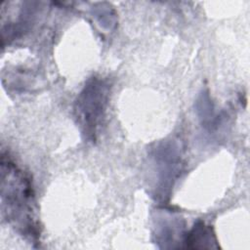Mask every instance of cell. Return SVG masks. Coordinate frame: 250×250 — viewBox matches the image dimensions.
I'll list each match as a JSON object with an SVG mask.
<instances>
[{
	"label": "cell",
	"mask_w": 250,
	"mask_h": 250,
	"mask_svg": "<svg viewBox=\"0 0 250 250\" xmlns=\"http://www.w3.org/2000/svg\"><path fill=\"white\" fill-rule=\"evenodd\" d=\"M187 248H217L215 235L209 226L199 222L194 225L193 229L187 234L186 240Z\"/></svg>",
	"instance_id": "obj_3"
},
{
	"label": "cell",
	"mask_w": 250,
	"mask_h": 250,
	"mask_svg": "<svg viewBox=\"0 0 250 250\" xmlns=\"http://www.w3.org/2000/svg\"><path fill=\"white\" fill-rule=\"evenodd\" d=\"M109 85L99 77L91 78L75 101L74 111L82 133L94 141L103 124L108 102Z\"/></svg>",
	"instance_id": "obj_2"
},
{
	"label": "cell",
	"mask_w": 250,
	"mask_h": 250,
	"mask_svg": "<svg viewBox=\"0 0 250 250\" xmlns=\"http://www.w3.org/2000/svg\"><path fill=\"white\" fill-rule=\"evenodd\" d=\"M2 199L6 206L8 218L23 229L25 234L35 237L36 227L32 218V192L27 178L14 163L2 159Z\"/></svg>",
	"instance_id": "obj_1"
}]
</instances>
